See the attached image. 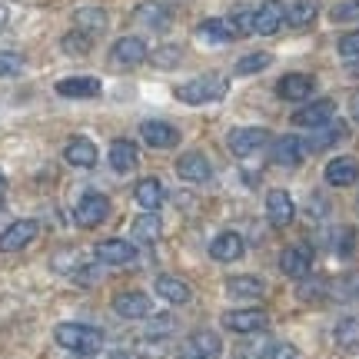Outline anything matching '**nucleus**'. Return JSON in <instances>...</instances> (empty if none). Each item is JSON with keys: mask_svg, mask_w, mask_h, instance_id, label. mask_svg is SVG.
I'll use <instances>...</instances> for the list:
<instances>
[{"mask_svg": "<svg viewBox=\"0 0 359 359\" xmlns=\"http://www.w3.org/2000/svg\"><path fill=\"white\" fill-rule=\"evenodd\" d=\"M353 74H356V77H359V60H353Z\"/></svg>", "mask_w": 359, "mask_h": 359, "instance_id": "obj_51", "label": "nucleus"}, {"mask_svg": "<svg viewBox=\"0 0 359 359\" xmlns=\"http://www.w3.org/2000/svg\"><path fill=\"white\" fill-rule=\"evenodd\" d=\"M296 217V203L286 190H269L266 193V219L273 226H290Z\"/></svg>", "mask_w": 359, "mask_h": 359, "instance_id": "obj_19", "label": "nucleus"}, {"mask_svg": "<svg viewBox=\"0 0 359 359\" xmlns=\"http://www.w3.org/2000/svg\"><path fill=\"white\" fill-rule=\"evenodd\" d=\"M210 257L219 259V263H233V259L243 257V236L240 233H219L217 240L210 243Z\"/></svg>", "mask_w": 359, "mask_h": 359, "instance_id": "obj_24", "label": "nucleus"}, {"mask_svg": "<svg viewBox=\"0 0 359 359\" xmlns=\"http://www.w3.org/2000/svg\"><path fill=\"white\" fill-rule=\"evenodd\" d=\"M156 296H163L173 306H183V303H190V286L180 280V276L163 273V276H156Z\"/></svg>", "mask_w": 359, "mask_h": 359, "instance_id": "obj_28", "label": "nucleus"}, {"mask_svg": "<svg viewBox=\"0 0 359 359\" xmlns=\"http://www.w3.org/2000/svg\"><path fill=\"white\" fill-rule=\"evenodd\" d=\"M333 250H336V257H343V259L353 257V250H356V230L353 226H339L333 236Z\"/></svg>", "mask_w": 359, "mask_h": 359, "instance_id": "obj_41", "label": "nucleus"}, {"mask_svg": "<svg viewBox=\"0 0 359 359\" xmlns=\"http://www.w3.org/2000/svg\"><path fill=\"white\" fill-rule=\"evenodd\" d=\"M223 356V339L213 330H193L177 349V359H219Z\"/></svg>", "mask_w": 359, "mask_h": 359, "instance_id": "obj_3", "label": "nucleus"}, {"mask_svg": "<svg viewBox=\"0 0 359 359\" xmlns=\"http://www.w3.org/2000/svg\"><path fill=\"white\" fill-rule=\"evenodd\" d=\"M230 90V80L223 74H203V77H193L187 83L177 87V100L190 103V107H200V103H213L219 97H226Z\"/></svg>", "mask_w": 359, "mask_h": 359, "instance_id": "obj_2", "label": "nucleus"}, {"mask_svg": "<svg viewBox=\"0 0 359 359\" xmlns=\"http://www.w3.org/2000/svg\"><path fill=\"white\" fill-rule=\"evenodd\" d=\"M269 160H273L276 167H299V163L306 160V143L299 140V137H293V133H286L280 140H273Z\"/></svg>", "mask_w": 359, "mask_h": 359, "instance_id": "obj_13", "label": "nucleus"}, {"mask_svg": "<svg viewBox=\"0 0 359 359\" xmlns=\"http://www.w3.org/2000/svg\"><path fill=\"white\" fill-rule=\"evenodd\" d=\"M167 353H170V343L160 339V336H143L137 343V356L140 359H163Z\"/></svg>", "mask_w": 359, "mask_h": 359, "instance_id": "obj_39", "label": "nucleus"}, {"mask_svg": "<svg viewBox=\"0 0 359 359\" xmlns=\"http://www.w3.org/2000/svg\"><path fill=\"white\" fill-rule=\"evenodd\" d=\"M269 140H273V137H269V130H263V127H236V130H230V137H226L233 156H240V160H246V156H253L257 150H263Z\"/></svg>", "mask_w": 359, "mask_h": 359, "instance_id": "obj_5", "label": "nucleus"}, {"mask_svg": "<svg viewBox=\"0 0 359 359\" xmlns=\"http://www.w3.org/2000/svg\"><path fill=\"white\" fill-rule=\"evenodd\" d=\"M266 359H299V353H296L293 343H273Z\"/></svg>", "mask_w": 359, "mask_h": 359, "instance_id": "obj_46", "label": "nucleus"}, {"mask_svg": "<svg viewBox=\"0 0 359 359\" xmlns=\"http://www.w3.org/2000/svg\"><path fill=\"white\" fill-rule=\"evenodd\" d=\"M226 27H230L233 40H236V37H250V34H253V11H246V7L233 11L230 17H226Z\"/></svg>", "mask_w": 359, "mask_h": 359, "instance_id": "obj_37", "label": "nucleus"}, {"mask_svg": "<svg viewBox=\"0 0 359 359\" xmlns=\"http://www.w3.org/2000/svg\"><path fill=\"white\" fill-rule=\"evenodd\" d=\"M160 230H163V223H160L156 213H147V210H143L140 217L133 219V236H137L140 243H156V240H160Z\"/></svg>", "mask_w": 359, "mask_h": 359, "instance_id": "obj_34", "label": "nucleus"}, {"mask_svg": "<svg viewBox=\"0 0 359 359\" xmlns=\"http://www.w3.org/2000/svg\"><path fill=\"white\" fill-rule=\"evenodd\" d=\"M196 37L203 40V43L219 47V43H230L233 34H230V27H226V17H210V20H203V24L196 27Z\"/></svg>", "mask_w": 359, "mask_h": 359, "instance_id": "obj_32", "label": "nucleus"}, {"mask_svg": "<svg viewBox=\"0 0 359 359\" xmlns=\"http://www.w3.org/2000/svg\"><path fill=\"white\" fill-rule=\"evenodd\" d=\"M133 200L140 203V210H147V213H156L160 206H163V200H167V193H163V183L154 177L140 180L137 187H133Z\"/></svg>", "mask_w": 359, "mask_h": 359, "instance_id": "obj_23", "label": "nucleus"}, {"mask_svg": "<svg viewBox=\"0 0 359 359\" xmlns=\"http://www.w3.org/2000/svg\"><path fill=\"white\" fill-rule=\"evenodd\" d=\"M177 173L187 183H206V180H213V163L200 150H190V154H183L177 160Z\"/></svg>", "mask_w": 359, "mask_h": 359, "instance_id": "obj_17", "label": "nucleus"}, {"mask_svg": "<svg viewBox=\"0 0 359 359\" xmlns=\"http://www.w3.org/2000/svg\"><path fill=\"white\" fill-rule=\"evenodd\" d=\"M110 359H140V356H137V353H130V349H114Z\"/></svg>", "mask_w": 359, "mask_h": 359, "instance_id": "obj_47", "label": "nucleus"}, {"mask_svg": "<svg viewBox=\"0 0 359 359\" xmlns=\"http://www.w3.org/2000/svg\"><path fill=\"white\" fill-rule=\"evenodd\" d=\"M353 116H356V123H359V100L353 103Z\"/></svg>", "mask_w": 359, "mask_h": 359, "instance_id": "obj_50", "label": "nucleus"}, {"mask_svg": "<svg viewBox=\"0 0 359 359\" xmlns=\"http://www.w3.org/2000/svg\"><path fill=\"white\" fill-rule=\"evenodd\" d=\"M330 296L339 299V303L356 299L359 296V269H349V273H343V276H336V280L330 283Z\"/></svg>", "mask_w": 359, "mask_h": 359, "instance_id": "obj_35", "label": "nucleus"}, {"mask_svg": "<svg viewBox=\"0 0 359 359\" xmlns=\"http://www.w3.org/2000/svg\"><path fill=\"white\" fill-rule=\"evenodd\" d=\"M336 116V100L323 97V100H309L306 107H299L293 114V127H303V130H316L323 123H330Z\"/></svg>", "mask_w": 359, "mask_h": 359, "instance_id": "obj_7", "label": "nucleus"}, {"mask_svg": "<svg viewBox=\"0 0 359 359\" xmlns=\"http://www.w3.org/2000/svg\"><path fill=\"white\" fill-rule=\"evenodd\" d=\"M323 177H326V183L330 187H356L359 183V163L356 156H333L330 163H326V170H323Z\"/></svg>", "mask_w": 359, "mask_h": 359, "instance_id": "obj_14", "label": "nucleus"}, {"mask_svg": "<svg viewBox=\"0 0 359 359\" xmlns=\"http://www.w3.org/2000/svg\"><path fill=\"white\" fill-rule=\"evenodd\" d=\"M107 217H110V200L97 190L83 193V196L77 200V206H74V219H77L80 226H87V230L100 226Z\"/></svg>", "mask_w": 359, "mask_h": 359, "instance_id": "obj_4", "label": "nucleus"}, {"mask_svg": "<svg viewBox=\"0 0 359 359\" xmlns=\"http://www.w3.org/2000/svg\"><path fill=\"white\" fill-rule=\"evenodd\" d=\"M330 20L333 24H359V0H339L330 7Z\"/></svg>", "mask_w": 359, "mask_h": 359, "instance_id": "obj_40", "label": "nucleus"}, {"mask_svg": "<svg viewBox=\"0 0 359 359\" xmlns=\"http://www.w3.org/2000/svg\"><path fill=\"white\" fill-rule=\"evenodd\" d=\"M133 17H137L143 27H150V30H167L170 27V11L163 4H140Z\"/></svg>", "mask_w": 359, "mask_h": 359, "instance_id": "obj_33", "label": "nucleus"}, {"mask_svg": "<svg viewBox=\"0 0 359 359\" xmlns=\"http://www.w3.org/2000/svg\"><path fill=\"white\" fill-rule=\"evenodd\" d=\"M114 313L120 320H147V316L154 313V303H150V296L140 293V290H127V293L114 296Z\"/></svg>", "mask_w": 359, "mask_h": 359, "instance_id": "obj_9", "label": "nucleus"}, {"mask_svg": "<svg viewBox=\"0 0 359 359\" xmlns=\"http://www.w3.org/2000/svg\"><path fill=\"white\" fill-rule=\"evenodd\" d=\"M316 90V77L313 74H283L276 80V97L280 100H290V103H303L313 97Z\"/></svg>", "mask_w": 359, "mask_h": 359, "instance_id": "obj_8", "label": "nucleus"}, {"mask_svg": "<svg viewBox=\"0 0 359 359\" xmlns=\"http://www.w3.org/2000/svg\"><path fill=\"white\" fill-rule=\"evenodd\" d=\"M37 233H40L37 219H17V223H11L7 230L0 233V253H20L24 246L37 240Z\"/></svg>", "mask_w": 359, "mask_h": 359, "instance_id": "obj_6", "label": "nucleus"}, {"mask_svg": "<svg viewBox=\"0 0 359 359\" xmlns=\"http://www.w3.org/2000/svg\"><path fill=\"white\" fill-rule=\"evenodd\" d=\"M226 293L236 296V299H257V296L266 293V283L259 280V276H230L226 280Z\"/></svg>", "mask_w": 359, "mask_h": 359, "instance_id": "obj_30", "label": "nucleus"}, {"mask_svg": "<svg viewBox=\"0 0 359 359\" xmlns=\"http://www.w3.org/2000/svg\"><path fill=\"white\" fill-rule=\"evenodd\" d=\"M74 27H77V30H83L87 37H97V34H103V30H107V11H103V7H97V4H83V7H77V11H74Z\"/></svg>", "mask_w": 359, "mask_h": 359, "instance_id": "obj_22", "label": "nucleus"}, {"mask_svg": "<svg viewBox=\"0 0 359 359\" xmlns=\"http://www.w3.org/2000/svg\"><path fill=\"white\" fill-rule=\"evenodd\" d=\"M333 343L349 356H359V316H346L333 326Z\"/></svg>", "mask_w": 359, "mask_h": 359, "instance_id": "obj_25", "label": "nucleus"}, {"mask_svg": "<svg viewBox=\"0 0 359 359\" xmlns=\"http://www.w3.org/2000/svg\"><path fill=\"white\" fill-rule=\"evenodd\" d=\"M170 330H173V316H154L150 326H147V336H160V339H167Z\"/></svg>", "mask_w": 359, "mask_h": 359, "instance_id": "obj_44", "label": "nucleus"}, {"mask_svg": "<svg viewBox=\"0 0 359 359\" xmlns=\"http://www.w3.org/2000/svg\"><path fill=\"white\" fill-rule=\"evenodd\" d=\"M53 339H57V346L80 353V356H97L103 349V333L97 326H87V323H60L53 330Z\"/></svg>", "mask_w": 359, "mask_h": 359, "instance_id": "obj_1", "label": "nucleus"}, {"mask_svg": "<svg viewBox=\"0 0 359 359\" xmlns=\"http://www.w3.org/2000/svg\"><path fill=\"white\" fill-rule=\"evenodd\" d=\"M64 160L70 167H93L97 163V147L87 140V137H74V140L64 147Z\"/></svg>", "mask_w": 359, "mask_h": 359, "instance_id": "obj_26", "label": "nucleus"}, {"mask_svg": "<svg viewBox=\"0 0 359 359\" xmlns=\"http://www.w3.org/2000/svg\"><path fill=\"white\" fill-rule=\"evenodd\" d=\"M7 24V11H4V7H0V27Z\"/></svg>", "mask_w": 359, "mask_h": 359, "instance_id": "obj_49", "label": "nucleus"}, {"mask_svg": "<svg viewBox=\"0 0 359 359\" xmlns=\"http://www.w3.org/2000/svg\"><path fill=\"white\" fill-rule=\"evenodd\" d=\"M140 163V154H137V143L133 140H114L110 147V167L116 173H130V170H137Z\"/></svg>", "mask_w": 359, "mask_h": 359, "instance_id": "obj_27", "label": "nucleus"}, {"mask_svg": "<svg viewBox=\"0 0 359 359\" xmlns=\"http://www.w3.org/2000/svg\"><path fill=\"white\" fill-rule=\"evenodd\" d=\"M280 269L286 276H293V280H306L309 273H313V250L303 243L286 246L280 253Z\"/></svg>", "mask_w": 359, "mask_h": 359, "instance_id": "obj_12", "label": "nucleus"}, {"mask_svg": "<svg viewBox=\"0 0 359 359\" xmlns=\"http://www.w3.org/2000/svg\"><path fill=\"white\" fill-rule=\"evenodd\" d=\"M269 64H273V57H269L266 50H259V53H246V57H240L233 70H236L240 77H250V74H259V70H266Z\"/></svg>", "mask_w": 359, "mask_h": 359, "instance_id": "obj_36", "label": "nucleus"}, {"mask_svg": "<svg viewBox=\"0 0 359 359\" xmlns=\"http://www.w3.org/2000/svg\"><path fill=\"white\" fill-rule=\"evenodd\" d=\"M346 137H349V127L333 116L330 123L309 130V140H303V143H306V154H320V150H330V147H336V143L346 140Z\"/></svg>", "mask_w": 359, "mask_h": 359, "instance_id": "obj_11", "label": "nucleus"}, {"mask_svg": "<svg viewBox=\"0 0 359 359\" xmlns=\"http://www.w3.org/2000/svg\"><path fill=\"white\" fill-rule=\"evenodd\" d=\"M4 196H7V177L0 173V200H4Z\"/></svg>", "mask_w": 359, "mask_h": 359, "instance_id": "obj_48", "label": "nucleus"}, {"mask_svg": "<svg viewBox=\"0 0 359 359\" xmlns=\"http://www.w3.org/2000/svg\"><path fill=\"white\" fill-rule=\"evenodd\" d=\"M74 359H97V356H80V353H74Z\"/></svg>", "mask_w": 359, "mask_h": 359, "instance_id": "obj_52", "label": "nucleus"}, {"mask_svg": "<svg viewBox=\"0 0 359 359\" xmlns=\"http://www.w3.org/2000/svg\"><path fill=\"white\" fill-rule=\"evenodd\" d=\"M57 93L67 100H93L100 97V80L97 77H64L57 80Z\"/></svg>", "mask_w": 359, "mask_h": 359, "instance_id": "obj_20", "label": "nucleus"}, {"mask_svg": "<svg viewBox=\"0 0 359 359\" xmlns=\"http://www.w3.org/2000/svg\"><path fill=\"white\" fill-rule=\"evenodd\" d=\"M140 137L150 143L154 150H167V147H177L180 130L163 123V120H147V123H140Z\"/></svg>", "mask_w": 359, "mask_h": 359, "instance_id": "obj_21", "label": "nucleus"}, {"mask_svg": "<svg viewBox=\"0 0 359 359\" xmlns=\"http://www.w3.org/2000/svg\"><path fill=\"white\" fill-rule=\"evenodd\" d=\"M336 50H339V57H343V60H359V27L336 40Z\"/></svg>", "mask_w": 359, "mask_h": 359, "instance_id": "obj_42", "label": "nucleus"}, {"mask_svg": "<svg viewBox=\"0 0 359 359\" xmlns=\"http://www.w3.org/2000/svg\"><path fill=\"white\" fill-rule=\"evenodd\" d=\"M147 57H150V53H147V43H143L140 37H120L114 47H110V60H114L116 67H140Z\"/></svg>", "mask_w": 359, "mask_h": 359, "instance_id": "obj_16", "label": "nucleus"}, {"mask_svg": "<svg viewBox=\"0 0 359 359\" xmlns=\"http://www.w3.org/2000/svg\"><path fill=\"white\" fill-rule=\"evenodd\" d=\"M90 43H93V37H87L83 30H70V34H64V40H60L64 53H70V57H87Z\"/></svg>", "mask_w": 359, "mask_h": 359, "instance_id": "obj_38", "label": "nucleus"}, {"mask_svg": "<svg viewBox=\"0 0 359 359\" xmlns=\"http://www.w3.org/2000/svg\"><path fill=\"white\" fill-rule=\"evenodd\" d=\"M150 60H154L156 67H173L180 60V50H177V47H163V50L150 53Z\"/></svg>", "mask_w": 359, "mask_h": 359, "instance_id": "obj_45", "label": "nucleus"}, {"mask_svg": "<svg viewBox=\"0 0 359 359\" xmlns=\"http://www.w3.org/2000/svg\"><path fill=\"white\" fill-rule=\"evenodd\" d=\"M283 13H286V24L296 27V30H303V27H309L313 20H316L320 4H316V0H293V4L283 7Z\"/></svg>", "mask_w": 359, "mask_h": 359, "instance_id": "obj_29", "label": "nucleus"}, {"mask_svg": "<svg viewBox=\"0 0 359 359\" xmlns=\"http://www.w3.org/2000/svg\"><path fill=\"white\" fill-rule=\"evenodd\" d=\"M24 74V57L13 50H0V77H17Z\"/></svg>", "mask_w": 359, "mask_h": 359, "instance_id": "obj_43", "label": "nucleus"}, {"mask_svg": "<svg viewBox=\"0 0 359 359\" xmlns=\"http://www.w3.org/2000/svg\"><path fill=\"white\" fill-rule=\"evenodd\" d=\"M269 349H273V339L266 336V330H259V333H250L236 346V359H266Z\"/></svg>", "mask_w": 359, "mask_h": 359, "instance_id": "obj_31", "label": "nucleus"}, {"mask_svg": "<svg viewBox=\"0 0 359 359\" xmlns=\"http://www.w3.org/2000/svg\"><path fill=\"white\" fill-rule=\"evenodd\" d=\"M266 309H230L226 316H223V326L230 330V333H240V336H250V333H259V330H266Z\"/></svg>", "mask_w": 359, "mask_h": 359, "instance_id": "obj_10", "label": "nucleus"}, {"mask_svg": "<svg viewBox=\"0 0 359 359\" xmlns=\"http://www.w3.org/2000/svg\"><path fill=\"white\" fill-rule=\"evenodd\" d=\"M93 257H97V263H103V266H130V263L137 259V250H133V243H127V240H103V243H97Z\"/></svg>", "mask_w": 359, "mask_h": 359, "instance_id": "obj_15", "label": "nucleus"}, {"mask_svg": "<svg viewBox=\"0 0 359 359\" xmlns=\"http://www.w3.org/2000/svg\"><path fill=\"white\" fill-rule=\"evenodd\" d=\"M283 24H286V13H283L280 0H266L263 7H257V11H253V34L273 37Z\"/></svg>", "mask_w": 359, "mask_h": 359, "instance_id": "obj_18", "label": "nucleus"}]
</instances>
